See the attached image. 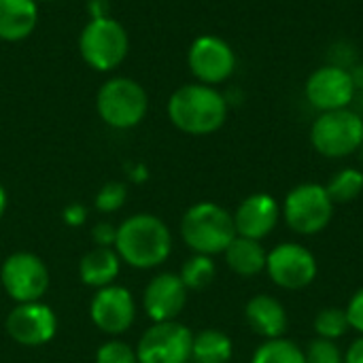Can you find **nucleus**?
I'll return each instance as SVG.
<instances>
[{"mask_svg": "<svg viewBox=\"0 0 363 363\" xmlns=\"http://www.w3.org/2000/svg\"><path fill=\"white\" fill-rule=\"evenodd\" d=\"M113 249L128 266L151 270L162 266L170 257L172 234L160 217L138 213L128 217L117 228V240Z\"/></svg>", "mask_w": 363, "mask_h": 363, "instance_id": "obj_1", "label": "nucleus"}, {"mask_svg": "<svg viewBox=\"0 0 363 363\" xmlns=\"http://www.w3.org/2000/svg\"><path fill=\"white\" fill-rule=\"evenodd\" d=\"M172 125L191 136H208L228 119V100L213 85L189 83L179 87L168 100Z\"/></svg>", "mask_w": 363, "mask_h": 363, "instance_id": "obj_2", "label": "nucleus"}, {"mask_svg": "<svg viewBox=\"0 0 363 363\" xmlns=\"http://www.w3.org/2000/svg\"><path fill=\"white\" fill-rule=\"evenodd\" d=\"M183 242L200 255H223L236 238L234 217L228 208L215 202H198L189 206L181 219Z\"/></svg>", "mask_w": 363, "mask_h": 363, "instance_id": "obj_3", "label": "nucleus"}, {"mask_svg": "<svg viewBox=\"0 0 363 363\" xmlns=\"http://www.w3.org/2000/svg\"><path fill=\"white\" fill-rule=\"evenodd\" d=\"M334 208L336 204L325 191V185L300 183L285 196L281 219L298 236H317L330 228Z\"/></svg>", "mask_w": 363, "mask_h": 363, "instance_id": "obj_4", "label": "nucleus"}, {"mask_svg": "<svg viewBox=\"0 0 363 363\" xmlns=\"http://www.w3.org/2000/svg\"><path fill=\"white\" fill-rule=\"evenodd\" d=\"M128 47L130 38L125 28L108 15H94L79 36L81 57L98 72L117 68L125 60Z\"/></svg>", "mask_w": 363, "mask_h": 363, "instance_id": "obj_5", "label": "nucleus"}, {"mask_svg": "<svg viewBox=\"0 0 363 363\" xmlns=\"http://www.w3.org/2000/svg\"><path fill=\"white\" fill-rule=\"evenodd\" d=\"M311 143L328 160L349 157L363 147V117L351 108L321 113L311 128Z\"/></svg>", "mask_w": 363, "mask_h": 363, "instance_id": "obj_6", "label": "nucleus"}, {"mask_svg": "<svg viewBox=\"0 0 363 363\" xmlns=\"http://www.w3.org/2000/svg\"><path fill=\"white\" fill-rule=\"evenodd\" d=\"M149 108L147 91L140 83L128 77L108 79L96 96V111L100 119L115 130H130L138 125Z\"/></svg>", "mask_w": 363, "mask_h": 363, "instance_id": "obj_7", "label": "nucleus"}, {"mask_svg": "<svg viewBox=\"0 0 363 363\" xmlns=\"http://www.w3.org/2000/svg\"><path fill=\"white\" fill-rule=\"evenodd\" d=\"M266 274L285 291H302L315 283L319 262L308 247L298 242H281L268 251Z\"/></svg>", "mask_w": 363, "mask_h": 363, "instance_id": "obj_8", "label": "nucleus"}, {"mask_svg": "<svg viewBox=\"0 0 363 363\" xmlns=\"http://www.w3.org/2000/svg\"><path fill=\"white\" fill-rule=\"evenodd\" d=\"M0 283L11 300L17 304L40 302L49 289L51 277L47 264L28 251L11 253L0 268Z\"/></svg>", "mask_w": 363, "mask_h": 363, "instance_id": "obj_9", "label": "nucleus"}, {"mask_svg": "<svg viewBox=\"0 0 363 363\" xmlns=\"http://www.w3.org/2000/svg\"><path fill=\"white\" fill-rule=\"evenodd\" d=\"M194 332L179 323H153L138 340V363H189Z\"/></svg>", "mask_w": 363, "mask_h": 363, "instance_id": "obj_10", "label": "nucleus"}, {"mask_svg": "<svg viewBox=\"0 0 363 363\" xmlns=\"http://www.w3.org/2000/svg\"><path fill=\"white\" fill-rule=\"evenodd\" d=\"M187 64L191 74L198 79V83L217 85L232 77L236 68V55L234 49L223 38L204 34L191 43L187 53Z\"/></svg>", "mask_w": 363, "mask_h": 363, "instance_id": "obj_11", "label": "nucleus"}, {"mask_svg": "<svg viewBox=\"0 0 363 363\" xmlns=\"http://www.w3.org/2000/svg\"><path fill=\"white\" fill-rule=\"evenodd\" d=\"M6 334L21 347H43L53 340L57 332V317L51 306L43 302L17 304L6 317Z\"/></svg>", "mask_w": 363, "mask_h": 363, "instance_id": "obj_12", "label": "nucleus"}, {"mask_svg": "<svg viewBox=\"0 0 363 363\" xmlns=\"http://www.w3.org/2000/svg\"><path fill=\"white\" fill-rule=\"evenodd\" d=\"M357 89L347 68L328 64L317 68L306 81V100L319 113L349 108Z\"/></svg>", "mask_w": 363, "mask_h": 363, "instance_id": "obj_13", "label": "nucleus"}, {"mask_svg": "<svg viewBox=\"0 0 363 363\" xmlns=\"http://www.w3.org/2000/svg\"><path fill=\"white\" fill-rule=\"evenodd\" d=\"M89 317L100 332L108 336H119L132 328L136 319V302L130 289L113 283L94 294L89 304Z\"/></svg>", "mask_w": 363, "mask_h": 363, "instance_id": "obj_14", "label": "nucleus"}, {"mask_svg": "<svg viewBox=\"0 0 363 363\" xmlns=\"http://www.w3.org/2000/svg\"><path fill=\"white\" fill-rule=\"evenodd\" d=\"M189 289L174 272H162L149 281L143 294V308L153 323L177 321L187 304Z\"/></svg>", "mask_w": 363, "mask_h": 363, "instance_id": "obj_15", "label": "nucleus"}, {"mask_svg": "<svg viewBox=\"0 0 363 363\" xmlns=\"http://www.w3.org/2000/svg\"><path fill=\"white\" fill-rule=\"evenodd\" d=\"M236 236L264 240L268 238L281 221V204L270 194H251L232 213Z\"/></svg>", "mask_w": 363, "mask_h": 363, "instance_id": "obj_16", "label": "nucleus"}, {"mask_svg": "<svg viewBox=\"0 0 363 363\" xmlns=\"http://www.w3.org/2000/svg\"><path fill=\"white\" fill-rule=\"evenodd\" d=\"M245 321L251 332L264 340L283 338L289 330V315L285 304L270 294H257L245 304Z\"/></svg>", "mask_w": 363, "mask_h": 363, "instance_id": "obj_17", "label": "nucleus"}, {"mask_svg": "<svg viewBox=\"0 0 363 363\" xmlns=\"http://www.w3.org/2000/svg\"><path fill=\"white\" fill-rule=\"evenodd\" d=\"M38 23L34 0H0V38L17 43L28 38Z\"/></svg>", "mask_w": 363, "mask_h": 363, "instance_id": "obj_18", "label": "nucleus"}, {"mask_svg": "<svg viewBox=\"0 0 363 363\" xmlns=\"http://www.w3.org/2000/svg\"><path fill=\"white\" fill-rule=\"evenodd\" d=\"M223 259H225V266L234 274H238L242 279H253V277H259L262 272H266L268 251L262 245V240L236 236L230 242V247L223 251Z\"/></svg>", "mask_w": 363, "mask_h": 363, "instance_id": "obj_19", "label": "nucleus"}, {"mask_svg": "<svg viewBox=\"0 0 363 363\" xmlns=\"http://www.w3.org/2000/svg\"><path fill=\"white\" fill-rule=\"evenodd\" d=\"M121 259L111 247H94L79 262V279L87 287H108L119 277Z\"/></svg>", "mask_w": 363, "mask_h": 363, "instance_id": "obj_20", "label": "nucleus"}, {"mask_svg": "<svg viewBox=\"0 0 363 363\" xmlns=\"http://www.w3.org/2000/svg\"><path fill=\"white\" fill-rule=\"evenodd\" d=\"M234 357V342L221 330H202L194 334L189 363H230Z\"/></svg>", "mask_w": 363, "mask_h": 363, "instance_id": "obj_21", "label": "nucleus"}, {"mask_svg": "<svg viewBox=\"0 0 363 363\" xmlns=\"http://www.w3.org/2000/svg\"><path fill=\"white\" fill-rule=\"evenodd\" d=\"M251 363H306V359L304 349L283 336L274 340H264L255 349Z\"/></svg>", "mask_w": 363, "mask_h": 363, "instance_id": "obj_22", "label": "nucleus"}, {"mask_svg": "<svg viewBox=\"0 0 363 363\" xmlns=\"http://www.w3.org/2000/svg\"><path fill=\"white\" fill-rule=\"evenodd\" d=\"M334 204H349L363 194V172L359 168H342L325 183Z\"/></svg>", "mask_w": 363, "mask_h": 363, "instance_id": "obj_23", "label": "nucleus"}, {"mask_svg": "<svg viewBox=\"0 0 363 363\" xmlns=\"http://www.w3.org/2000/svg\"><path fill=\"white\" fill-rule=\"evenodd\" d=\"M179 277H181L183 285H185L189 291H202V289H206V287L215 281V277H217V266H215L213 257L194 253V255L181 266Z\"/></svg>", "mask_w": 363, "mask_h": 363, "instance_id": "obj_24", "label": "nucleus"}, {"mask_svg": "<svg viewBox=\"0 0 363 363\" xmlns=\"http://www.w3.org/2000/svg\"><path fill=\"white\" fill-rule=\"evenodd\" d=\"M313 328H315L317 338H325V340H334V342L351 332L347 313H345V308H338V306L321 308L313 321Z\"/></svg>", "mask_w": 363, "mask_h": 363, "instance_id": "obj_25", "label": "nucleus"}, {"mask_svg": "<svg viewBox=\"0 0 363 363\" xmlns=\"http://www.w3.org/2000/svg\"><path fill=\"white\" fill-rule=\"evenodd\" d=\"M306 363H345V351L334 342L325 338H315L304 349Z\"/></svg>", "mask_w": 363, "mask_h": 363, "instance_id": "obj_26", "label": "nucleus"}, {"mask_svg": "<svg viewBox=\"0 0 363 363\" xmlns=\"http://www.w3.org/2000/svg\"><path fill=\"white\" fill-rule=\"evenodd\" d=\"M128 200V187L119 181H111L106 185H102L96 194V211L100 213H115L119 211Z\"/></svg>", "mask_w": 363, "mask_h": 363, "instance_id": "obj_27", "label": "nucleus"}, {"mask_svg": "<svg viewBox=\"0 0 363 363\" xmlns=\"http://www.w3.org/2000/svg\"><path fill=\"white\" fill-rule=\"evenodd\" d=\"M96 363H138L136 349L121 340H108L96 351Z\"/></svg>", "mask_w": 363, "mask_h": 363, "instance_id": "obj_28", "label": "nucleus"}, {"mask_svg": "<svg viewBox=\"0 0 363 363\" xmlns=\"http://www.w3.org/2000/svg\"><path fill=\"white\" fill-rule=\"evenodd\" d=\"M345 313H347V319H349L351 330H353L355 334L363 336V287L362 289H357V291L351 296L349 304L345 306Z\"/></svg>", "mask_w": 363, "mask_h": 363, "instance_id": "obj_29", "label": "nucleus"}, {"mask_svg": "<svg viewBox=\"0 0 363 363\" xmlns=\"http://www.w3.org/2000/svg\"><path fill=\"white\" fill-rule=\"evenodd\" d=\"M91 240L96 242V247H115V240H117V225L108 223V221H102V223H96L94 230H91Z\"/></svg>", "mask_w": 363, "mask_h": 363, "instance_id": "obj_30", "label": "nucleus"}, {"mask_svg": "<svg viewBox=\"0 0 363 363\" xmlns=\"http://www.w3.org/2000/svg\"><path fill=\"white\" fill-rule=\"evenodd\" d=\"M62 219L70 228H81L87 221V208L83 204H68L62 211Z\"/></svg>", "mask_w": 363, "mask_h": 363, "instance_id": "obj_31", "label": "nucleus"}, {"mask_svg": "<svg viewBox=\"0 0 363 363\" xmlns=\"http://www.w3.org/2000/svg\"><path fill=\"white\" fill-rule=\"evenodd\" d=\"M345 363H363V336L355 338L345 351Z\"/></svg>", "mask_w": 363, "mask_h": 363, "instance_id": "obj_32", "label": "nucleus"}, {"mask_svg": "<svg viewBox=\"0 0 363 363\" xmlns=\"http://www.w3.org/2000/svg\"><path fill=\"white\" fill-rule=\"evenodd\" d=\"M349 72H351V79H353L355 89H357V91L363 89V64H355Z\"/></svg>", "mask_w": 363, "mask_h": 363, "instance_id": "obj_33", "label": "nucleus"}, {"mask_svg": "<svg viewBox=\"0 0 363 363\" xmlns=\"http://www.w3.org/2000/svg\"><path fill=\"white\" fill-rule=\"evenodd\" d=\"M4 211H6V189L0 185V219L4 215Z\"/></svg>", "mask_w": 363, "mask_h": 363, "instance_id": "obj_34", "label": "nucleus"}, {"mask_svg": "<svg viewBox=\"0 0 363 363\" xmlns=\"http://www.w3.org/2000/svg\"><path fill=\"white\" fill-rule=\"evenodd\" d=\"M34 2H36V4H38V2H49V0H34Z\"/></svg>", "mask_w": 363, "mask_h": 363, "instance_id": "obj_35", "label": "nucleus"}, {"mask_svg": "<svg viewBox=\"0 0 363 363\" xmlns=\"http://www.w3.org/2000/svg\"><path fill=\"white\" fill-rule=\"evenodd\" d=\"M362 149H363V147H362Z\"/></svg>", "mask_w": 363, "mask_h": 363, "instance_id": "obj_36", "label": "nucleus"}]
</instances>
